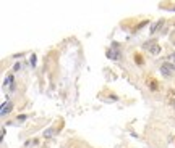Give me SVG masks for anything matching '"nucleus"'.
Wrapping results in <instances>:
<instances>
[{
  "mask_svg": "<svg viewBox=\"0 0 175 148\" xmlns=\"http://www.w3.org/2000/svg\"><path fill=\"white\" fill-rule=\"evenodd\" d=\"M135 63H136L138 66H143V64H144V60H143V56H141V55L135 53Z\"/></svg>",
  "mask_w": 175,
  "mask_h": 148,
  "instance_id": "nucleus-2",
  "label": "nucleus"
},
{
  "mask_svg": "<svg viewBox=\"0 0 175 148\" xmlns=\"http://www.w3.org/2000/svg\"><path fill=\"white\" fill-rule=\"evenodd\" d=\"M167 60H169V61H174V63H175V52L170 53V55H167Z\"/></svg>",
  "mask_w": 175,
  "mask_h": 148,
  "instance_id": "nucleus-6",
  "label": "nucleus"
},
{
  "mask_svg": "<svg viewBox=\"0 0 175 148\" xmlns=\"http://www.w3.org/2000/svg\"><path fill=\"white\" fill-rule=\"evenodd\" d=\"M13 69H15V71H18V69H20V63L15 64V66H13Z\"/></svg>",
  "mask_w": 175,
  "mask_h": 148,
  "instance_id": "nucleus-9",
  "label": "nucleus"
},
{
  "mask_svg": "<svg viewBox=\"0 0 175 148\" xmlns=\"http://www.w3.org/2000/svg\"><path fill=\"white\" fill-rule=\"evenodd\" d=\"M146 84H148V87L151 90H153V92H157L159 90V84H157V80L156 79H153V77H148V79H146Z\"/></svg>",
  "mask_w": 175,
  "mask_h": 148,
  "instance_id": "nucleus-1",
  "label": "nucleus"
},
{
  "mask_svg": "<svg viewBox=\"0 0 175 148\" xmlns=\"http://www.w3.org/2000/svg\"><path fill=\"white\" fill-rule=\"evenodd\" d=\"M172 106H174V108H175V100H172Z\"/></svg>",
  "mask_w": 175,
  "mask_h": 148,
  "instance_id": "nucleus-10",
  "label": "nucleus"
},
{
  "mask_svg": "<svg viewBox=\"0 0 175 148\" xmlns=\"http://www.w3.org/2000/svg\"><path fill=\"white\" fill-rule=\"evenodd\" d=\"M159 52H160V47H159L157 43H156V45H153V47H151V50H149V53H151V55H159Z\"/></svg>",
  "mask_w": 175,
  "mask_h": 148,
  "instance_id": "nucleus-3",
  "label": "nucleus"
},
{
  "mask_svg": "<svg viewBox=\"0 0 175 148\" xmlns=\"http://www.w3.org/2000/svg\"><path fill=\"white\" fill-rule=\"evenodd\" d=\"M31 66H36V55L31 56Z\"/></svg>",
  "mask_w": 175,
  "mask_h": 148,
  "instance_id": "nucleus-8",
  "label": "nucleus"
},
{
  "mask_svg": "<svg viewBox=\"0 0 175 148\" xmlns=\"http://www.w3.org/2000/svg\"><path fill=\"white\" fill-rule=\"evenodd\" d=\"M52 135H54V129H49V130H45V132H44V137H45V138L52 137Z\"/></svg>",
  "mask_w": 175,
  "mask_h": 148,
  "instance_id": "nucleus-5",
  "label": "nucleus"
},
{
  "mask_svg": "<svg viewBox=\"0 0 175 148\" xmlns=\"http://www.w3.org/2000/svg\"><path fill=\"white\" fill-rule=\"evenodd\" d=\"M162 23H164V21H162V19H160V21H159V23H156V24H154V26H153V27H151V34H154V32L157 31L159 27L162 26Z\"/></svg>",
  "mask_w": 175,
  "mask_h": 148,
  "instance_id": "nucleus-4",
  "label": "nucleus"
},
{
  "mask_svg": "<svg viewBox=\"0 0 175 148\" xmlns=\"http://www.w3.org/2000/svg\"><path fill=\"white\" fill-rule=\"evenodd\" d=\"M8 82H13V76H11V74H8V77H7L5 84H8Z\"/></svg>",
  "mask_w": 175,
  "mask_h": 148,
  "instance_id": "nucleus-7",
  "label": "nucleus"
}]
</instances>
